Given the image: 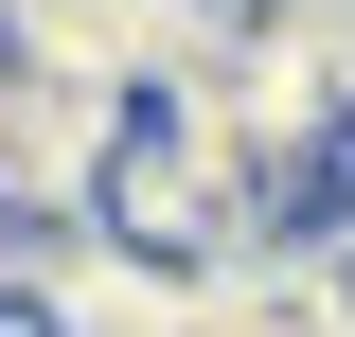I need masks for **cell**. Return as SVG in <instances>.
Instances as JSON below:
<instances>
[{"mask_svg":"<svg viewBox=\"0 0 355 337\" xmlns=\"http://www.w3.org/2000/svg\"><path fill=\"white\" fill-rule=\"evenodd\" d=\"M284 231V196H266L249 160H231V125L196 107V89H142L125 160H107V249L178 266V284H231V266Z\"/></svg>","mask_w":355,"mask_h":337,"instance_id":"1","label":"cell"},{"mask_svg":"<svg viewBox=\"0 0 355 337\" xmlns=\"http://www.w3.org/2000/svg\"><path fill=\"white\" fill-rule=\"evenodd\" d=\"M125 125H142L125 89L0 53V249H71V231H107V160H125Z\"/></svg>","mask_w":355,"mask_h":337,"instance_id":"2","label":"cell"}]
</instances>
